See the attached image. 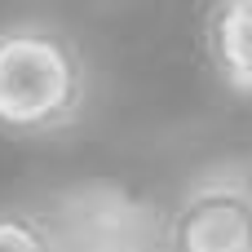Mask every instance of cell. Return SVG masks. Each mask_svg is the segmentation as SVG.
Instances as JSON below:
<instances>
[{
	"mask_svg": "<svg viewBox=\"0 0 252 252\" xmlns=\"http://www.w3.org/2000/svg\"><path fill=\"white\" fill-rule=\"evenodd\" d=\"M199 53L230 97L252 102V0H217L199 13Z\"/></svg>",
	"mask_w": 252,
	"mask_h": 252,
	"instance_id": "4",
	"label": "cell"
},
{
	"mask_svg": "<svg viewBox=\"0 0 252 252\" xmlns=\"http://www.w3.org/2000/svg\"><path fill=\"white\" fill-rule=\"evenodd\" d=\"M0 252H58L35 204H0Z\"/></svg>",
	"mask_w": 252,
	"mask_h": 252,
	"instance_id": "5",
	"label": "cell"
},
{
	"mask_svg": "<svg viewBox=\"0 0 252 252\" xmlns=\"http://www.w3.org/2000/svg\"><path fill=\"white\" fill-rule=\"evenodd\" d=\"M164 252H252V151L208 159L164 204Z\"/></svg>",
	"mask_w": 252,
	"mask_h": 252,
	"instance_id": "3",
	"label": "cell"
},
{
	"mask_svg": "<svg viewBox=\"0 0 252 252\" xmlns=\"http://www.w3.org/2000/svg\"><path fill=\"white\" fill-rule=\"evenodd\" d=\"M58 252H164V208L111 177H84L35 199Z\"/></svg>",
	"mask_w": 252,
	"mask_h": 252,
	"instance_id": "2",
	"label": "cell"
},
{
	"mask_svg": "<svg viewBox=\"0 0 252 252\" xmlns=\"http://www.w3.org/2000/svg\"><path fill=\"white\" fill-rule=\"evenodd\" d=\"M93 106V58L84 40L40 13L0 22V133L44 142L71 133Z\"/></svg>",
	"mask_w": 252,
	"mask_h": 252,
	"instance_id": "1",
	"label": "cell"
}]
</instances>
